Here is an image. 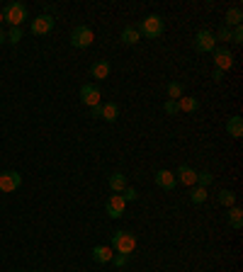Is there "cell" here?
<instances>
[{
    "instance_id": "cell-1",
    "label": "cell",
    "mask_w": 243,
    "mask_h": 272,
    "mask_svg": "<svg viewBox=\"0 0 243 272\" xmlns=\"http://www.w3.org/2000/svg\"><path fill=\"white\" fill-rule=\"evenodd\" d=\"M136 29L141 32V37L156 39V37H160V34H163L166 22H163V17H160V15H146V17L141 19V25Z\"/></svg>"
},
{
    "instance_id": "cell-2",
    "label": "cell",
    "mask_w": 243,
    "mask_h": 272,
    "mask_svg": "<svg viewBox=\"0 0 243 272\" xmlns=\"http://www.w3.org/2000/svg\"><path fill=\"white\" fill-rule=\"evenodd\" d=\"M110 248L117 250V253L131 255L134 248H136V236L131 234V231H117V234L112 236V245H110Z\"/></svg>"
},
{
    "instance_id": "cell-3",
    "label": "cell",
    "mask_w": 243,
    "mask_h": 272,
    "mask_svg": "<svg viewBox=\"0 0 243 272\" xmlns=\"http://www.w3.org/2000/svg\"><path fill=\"white\" fill-rule=\"evenodd\" d=\"M3 19L10 22L12 27H19L27 19V5L25 3H8L5 10H3Z\"/></svg>"
},
{
    "instance_id": "cell-4",
    "label": "cell",
    "mask_w": 243,
    "mask_h": 272,
    "mask_svg": "<svg viewBox=\"0 0 243 272\" xmlns=\"http://www.w3.org/2000/svg\"><path fill=\"white\" fill-rule=\"evenodd\" d=\"M216 49V37L214 32H209V29H199L195 34V51L199 54H209V51H214Z\"/></svg>"
},
{
    "instance_id": "cell-5",
    "label": "cell",
    "mask_w": 243,
    "mask_h": 272,
    "mask_svg": "<svg viewBox=\"0 0 243 272\" xmlns=\"http://www.w3.org/2000/svg\"><path fill=\"white\" fill-rule=\"evenodd\" d=\"M93 39H95V34L88 25H80V27H75L73 32H71V44H73L75 49H88L93 44Z\"/></svg>"
},
{
    "instance_id": "cell-6",
    "label": "cell",
    "mask_w": 243,
    "mask_h": 272,
    "mask_svg": "<svg viewBox=\"0 0 243 272\" xmlns=\"http://www.w3.org/2000/svg\"><path fill=\"white\" fill-rule=\"evenodd\" d=\"M80 100H83V104H88V107L93 110V107H97L100 100H103V90L93 83H85L83 88H80Z\"/></svg>"
},
{
    "instance_id": "cell-7",
    "label": "cell",
    "mask_w": 243,
    "mask_h": 272,
    "mask_svg": "<svg viewBox=\"0 0 243 272\" xmlns=\"http://www.w3.org/2000/svg\"><path fill=\"white\" fill-rule=\"evenodd\" d=\"M22 185V175L17 170H5L0 173V192H15Z\"/></svg>"
},
{
    "instance_id": "cell-8",
    "label": "cell",
    "mask_w": 243,
    "mask_h": 272,
    "mask_svg": "<svg viewBox=\"0 0 243 272\" xmlns=\"http://www.w3.org/2000/svg\"><path fill=\"white\" fill-rule=\"evenodd\" d=\"M212 54H214V68H219V71H224V73H226L229 68L234 66V54H231L226 47L214 49Z\"/></svg>"
},
{
    "instance_id": "cell-9",
    "label": "cell",
    "mask_w": 243,
    "mask_h": 272,
    "mask_svg": "<svg viewBox=\"0 0 243 272\" xmlns=\"http://www.w3.org/2000/svg\"><path fill=\"white\" fill-rule=\"evenodd\" d=\"M54 22H56V19L51 17V15H39V17H34L32 19V34H37V37L49 34V32L54 29Z\"/></svg>"
},
{
    "instance_id": "cell-10",
    "label": "cell",
    "mask_w": 243,
    "mask_h": 272,
    "mask_svg": "<svg viewBox=\"0 0 243 272\" xmlns=\"http://www.w3.org/2000/svg\"><path fill=\"white\" fill-rule=\"evenodd\" d=\"M105 209H107V216H110V219H121V216H124V209H127V202H124L121 195H112V197L107 199Z\"/></svg>"
},
{
    "instance_id": "cell-11",
    "label": "cell",
    "mask_w": 243,
    "mask_h": 272,
    "mask_svg": "<svg viewBox=\"0 0 243 272\" xmlns=\"http://www.w3.org/2000/svg\"><path fill=\"white\" fill-rule=\"evenodd\" d=\"M153 180H156V185H158L160 190H173V187H175V182H178L173 170H156Z\"/></svg>"
},
{
    "instance_id": "cell-12",
    "label": "cell",
    "mask_w": 243,
    "mask_h": 272,
    "mask_svg": "<svg viewBox=\"0 0 243 272\" xmlns=\"http://www.w3.org/2000/svg\"><path fill=\"white\" fill-rule=\"evenodd\" d=\"M175 180L183 182L185 187H192V185L197 182V170H192L190 165H180V168L175 170Z\"/></svg>"
},
{
    "instance_id": "cell-13",
    "label": "cell",
    "mask_w": 243,
    "mask_h": 272,
    "mask_svg": "<svg viewBox=\"0 0 243 272\" xmlns=\"http://www.w3.org/2000/svg\"><path fill=\"white\" fill-rule=\"evenodd\" d=\"M110 71H112V64L110 61H95L93 66H90V75H93L95 80H105V78H110Z\"/></svg>"
},
{
    "instance_id": "cell-14",
    "label": "cell",
    "mask_w": 243,
    "mask_h": 272,
    "mask_svg": "<svg viewBox=\"0 0 243 272\" xmlns=\"http://www.w3.org/2000/svg\"><path fill=\"white\" fill-rule=\"evenodd\" d=\"M112 258H114V253H112L110 245H95L93 248V260L95 263H100V265L112 263Z\"/></svg>"
},
{
    "instance_id": "cell-15",
    "label": "cell",
    "mask_w": 243,
    "mask_h": 272,
    "mask_svg": "<svg viewBox=\"0 0 243 272\" xmlns=\"http://www.w3.org/2000/svg\"><path fill=\"white\" fill-rule=\"evenodd\" d=\"M107 185L112 190V195H121V190L127 187V175H124V173H112V175L107 178Z\"/></svg>"
},
{
    "instance_id": "cell-16",
    "label": "cell",
    "mask_w": 243,
    "mask_h": 272,
    "mask_svg": "<svg viewBox=\"0 0 243 272\" xmlns=\"http://www.w3.org/2000/svg\"><path fill=\"white\" fill-rule=\"evenodd\" d=\"M121 41L129 44V47H134V44H139L141 41V32L134 27V25H127V27L121 29Z\"/></svg>"
},
{
    "instance_id": "cell-17",
    "label": "cell",
    "mask_w": 243,
    "mask_h": 272,
    "mask_svg": "<svg viewBox=\"0 0 243 272\" xmlns=\"http://www.w3.org/2000/svg\"><path fill=\"white\" fill-rule=\"evenodd\" d=\"M117 117H119V107L114 102L100 104V119H105V122H117Z\"/></svg>"
},
{
    "instance_id": "cell-18",
    "label": "cell",
    "mask_w": 243,
    "mask_h": 272,
    "mask_svg": "<svg viewBox=\"0 0 243 272\" xmlns=\"http://www.w3.org/2000/svg\"><path fill=\"white\" fill-rule=\"evenodd\" d=\"M226 132H229V136H234V139H241L243 136V119L241 117H229Z\"/></svg>"
},
{
    "instance_id": "cell-19",
    "label": "cell",
    "mask_w": 243,
    "mask_h": 272,
    "mask_svg": "<svg viewBox=\"0 0 243 272\" xmlns=\"http://www.w3.org/2000/svg\"><path fill=\"white\" fill-rule=\"evenodd\" d=\"M178 107H180V112H197V110H199V100L192 97V95H190V97L183 95L178 100Z\"/></svg>"
},
{
    "instance_id": "cell-20",
    "label": "cell",
    "mask_w": 243,
    "mask_h": 272,
    "mask_svg": "<svg viewBox=\"0 0 243 272\" xmlns=\"http://www.w3.org/2000/svg\"><path fill=\"white\" fill-rule=\"evenodd\" d=\"M226 219H229V226H231V228H241V226H243L241 206H229V214H226Z\"/></svg>"
},
{
    "instance_id": "cell-21",
    "label": "cell",
    "mask_w": 243,
    "mask_h": 272,
    "mask_svg": "<svg viewBox=\"0 0 243 272\" xmlns=\"http://www.w3.org/2000/svg\"><path fill=\"white\" fill-rule=\"evenodd\" d=\"M241 19H243V10L241 8H231V10H226V25L224 27H238L241 25Z\"/></svg>"
},
{
    "instance_id": "cell-22",
    "label": "cell",
    "mask_w": 243,
    "mask_h": 272,
    "mask_svg": "<svg viewBox=\"0 0 243 272\" xmlns=\"http://www.w3.org/2000/svg\"><path fill=\"white\" fill-rule=\"evenodd\" d=\"M166 93H168V100H180L185 95V88H183V83H168Z\"/></svg>"
},
{
    "instance_id": "cell-23",
    "label": "cell",
    "mask_w": 243,
    "mask_h": 272,
    "mask_svg": "<svg viewBox=\"0 0 243 272\" xmlns=\"http://www.w3.org/2000/svg\"><path fill=\"white\" fill-rule=\"evenodd\" d=\"M212 182H214V175H212V173H209V170H202V173H197V187H209V185H212Z\"/></svg>"
},
{
    "instance_id": "cell-24",
    "label": "cell",
    "mask_w": 243,
    "mask_h": 272,
    "mask_svg": "<svg viewBox=\"0 0 243 272\" xmlns=\"http://www.w3.org/2000/svg\"><path fill=\"white\" fill-rule=\"evenodd\" d=\"M219 204L221 206H236V195L231 190H221L219 192Z\"/></svg>"
},
{
    "instance_id": "cell-25",
    "label": "cell",
    "mask_w": 243,
    "mask_h": 272,
    "mask_svg": "<svg viewBox=\"0 0 243 272\" xmlns=\"http://www.w3.org/2000/svg\"><path fill=\"white\" fill-rule=\"evenodd\" d=\"M205 199H207L205 187H192V192H190V202L192 204H205Z\"/></svg>"
},
{
    "instance_id": "cell-26",
    "label": "cell",
    "mask_w": 243,
    "mask_h": 272,
    "mask_svg": "<svg viewBox=\"0 0 243 272\" xmlns=\"http://www.w3.org/2000/svg\"><path fill=\"white\" fill-rule=\"evenodd\" d=\"M163 110H166V114H178L180 112V107H178V100H166V104H163Z\"/></svg>"
},
{
    "instance_id": "cell-27",
    "label": "cell",
    "mask_w": 243,
    "mask_h": 272,
    "mask_svg": "<svg viewBox=\"0 0 243 272\" xmlns=\"http://www.w3.org/2000/svg\"><path fill=\"white\" fill-rule=\"evenodd\" d=\"M5 37H8L10 44H17L19 39H22V29H19V27H12V29L8 32V34H5Z\"/></svg>"
},
{
    "instance_id": "cell-28",
    "label": "cell",
    "mask_w": 243,
    "mask_h": 272,
    "mask_svg": "<svg viewBox=\"0 0 243 272\" xmlns=\"http://www.w3.org/2000/svg\"><path fill=\"white\" fill-rule=\"evenodd\" d=\"M129 258L131 255H127V253H114V258H112V263L117 265V267H124V265L129 263Z\"/></svg>"
},
{
    "instance_id": "cell-29",
    "label": "cell",
    "mask_w": 243,
    "mask_h": 272,
    "mask_svg": "<svg viewBox=\"0 0 243 272\" xmlns=\"http://www.w3.org/2000/svg\"><path fill=\"white\" fill-rule=\"evenodd\" d=\"M121 197H124V202H134V199L139 197V192H136L134 187H124L121 190Z\"/></svg>"
},
{
    "instance_id": "cell-30",
    "label": "cell",
    "mask_w": 243,
    "mask_h": 272,
    "mask_svg": "<svg viewBox=\"0 0 243 272\" xmlns=\"http://www.w3.org/2000/svg\"><path fill=\"white\" fill-rule=\"evenodd\" d=\"M231 41H234V44H243V27L241 25L231 29Z\"/></svg>"
},
{
    "instance_id": "cell-31",
    "label": "cell",
    "mask_w": 243,
    "mask_h": 272,
    "mask_svg": "<svg viewBox=\"0 0 243 272\" xmlns=\"http://www.w3.org/2000/svg\"><path fill=\"white\" fill-rule=\"evenodd\" d=\"M214 37H216V39H221V41H231V29H229V27H221V29H219V32L214 34Z\"/></svg>"
},
{
    "instance_id": "cell-32",
    "label": "cell",
    "mask_w": 243,
    "mask_h": 272,
    "mask_svg": "<svg viewBox=\"0 0 243 272\" xmlns=\"http://www.w3.org/2000/svg\"><path fill=\"white\" fill-rule=\"evenodd\" d=\"M212 78H214L216 83H219V80H224V71H219V68H214V73H212Z\"/></svg>"
},
{
    "instance_id": "cell-33",
    "label": "cell",
    "mask_w": 243,
    "mask_h": 272,
    "mask_svg": "<svg viewBox=\"0 0 243 272\" xmlns=\"http://www.w3.org/2000/svg\"><path fill=\"white\" fill-rule=\"evenodd\" d=\"M3 41H8V37H5V32L0 29V44H3Z\"/></svg>"
},
{
    "instance_id": "cell-34",
    "label": "cell",
    "mask_w": 243,
    "mask_h": 272,
    "mask_svg": "<svg viewBox=\"0 0 243 272\" xmlns=\"http://www.w3.org/2000/svg\"><path fill=\"white\" fill-rule=\"evenodd\" d=\"M0 22H3V10H0Z\"/></svg>"
},
{
    "instance_id": "cell-35",
    "label": "cell",
    "mask_w": 243,
    "mask_h": 272,
    "mask_svg": "<svg viewBox=\"0 0 243 272\" xmlns=\"http://www.w3.org/2000/svg\"><path fill=\"white\" fill-rule=\"evenodd\" d=\"M12 272H22V270H12Z\"/></svg>"
},
{
    "instance_id": "cell-36",
    "label": "cell",
    "mask_w": 243,
    "mask_h": 272,
    "mask_svg": "<svg viewBox=\"0 0 243 272\" xmlns=\"http://www.w3.org/2000/svg\"><path fill=\"white\" fill-rule=\"evenodd\" d=\"M37 272H39V270H37Z\"/></svg>"
}]
</instances>
